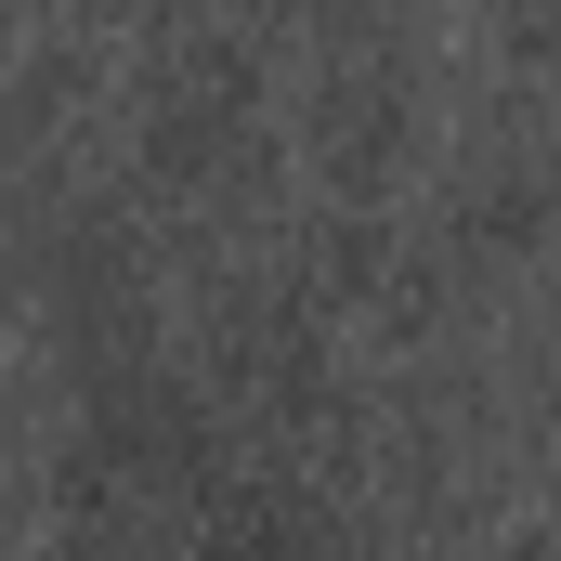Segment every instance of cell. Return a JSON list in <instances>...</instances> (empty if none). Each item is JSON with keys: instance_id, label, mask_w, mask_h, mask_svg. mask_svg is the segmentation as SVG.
Returning <instances> with one entry per match:
<instances>
[{"instance_id": "6da1fadb", "label": "cell", "mask_w": 561, "mask_h": 561, "mask_svg": "<svg viewBox=\"0 0 561 561\" xmlns=\"http://www.w3.org/2000/svg\"><path fill=\"white\" fill-rule=\"evenodd\" d=\"M249 144V79L222 66V79H170V105H157V170L170 183H196L209 157H236Z\"/></svg>"}]
</instances>
